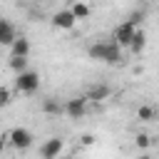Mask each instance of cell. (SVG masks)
Listing matches in <instances>:
<instances>
[{
	"mask_svg": "<svg viewBox=\"0 0 159 159\" xmlns=\"http://www.w3.org/2000/svg\"><path fill=\"white\" fill-rule=\"evenodd\" d=\"M87 55L89 60H97V62H107V65H117L122 60V47L109 40V42H94L87 47Z\"/></svg>",
	"mask_w": 159,
	"mask_h": 159,
	"instance_id": "obj_1",
	"label": "cell"
},
{
	"mask_svg": "<svg viewBox=\"0 0 159 159\" xmlns=\"http://www.w3.org/2000/svg\"><path fill=\"white\" fill-rule=\"evenodd\" d=\"M15 89L22 94H32L40 89V75L35 70H25L20 75H15Z\"/></svg>",
	"mask_w": 159,
	"mask_h": 159,
	"instance_id": "obj_2",
	"label": "cell"
},
{
	"mask_svg": "<svg viewBox=\"0 0 159 159\" xmlns=\"http://www.w3.org/2000/svg\"><path fill=\"white\" fill-rule=\"evenodd\" d=\"M7 144H10L12 149H17V152L30 149V147H32V134H30V129H25V127L10 129V132H7Z\"/></svg>",
	"mask_w": 159,
	"mask_h": 159,
	"instance_id": "obj_3",
	"label": "cell"
},
{
	"mask_svg": "<svg viewBox=\"0 0 159 159\" xmlns=\"http://www.w3.org/2000/svg\"><path fill=\"white\" fill-rule=\"evenodd\" d=\"M134 32H137V25H132L129 20H124V22H119V25L114 27L112 40H114L119 47H129V42H132V37H134Z\"/></svg>",
	"mask_w": 159,
	"mask_h": 159,
	"instance_id": "obj_4",
	"label": "cell"
},
{
	"mask_svg": "<svg viewBox=\"0 0 159 159\" xmlns=\"http://www.w3.org/2000/svg\"><path fill=\"white\" fill-rule=\"evenodd\" d=\"M62 152H65V139H62V137H50V139L40 147V157H42V159H60Z\"/></svg>",
	"mask_w": 159,
	"mask_h": 159,
	"instance_id": "obj_5",
	"label": "cell"
},
{
	"mask_svg": "<svg viewBox=\"0 0 159 159\" xmlns=\"http://www.w3.org/2000/svg\"><path fill=\"white\" fill-rule=\"evenodd\" d=\"M77 25V17L72 15V10L67 7V10H57L55 15H52V27H57V30H72Z\"/></svg>",
	"mask_w": 159,
	"mask_h": 159,
	"instance_id": "obj_6",
	"label": "cell"
},
{
	"mask_svg": "<svg viewBox=\"0 0 159 159\" xmlns=\"http://www.w3.org/2000/svg\"><path fill=\"white\" fill-rule=\"evenodd\" d=\"M84 112H87V97H72L65 102V114L70 119H80L84 117Z\"/></svg>",
	"mask_w": 159,
	"mask_h": 159,
	"instance_id": "obj_7",
	"label": "cell"
},
{
	"mask_svg": "<svg viewBox=\"0 0 159 159\" xmlns=\"http://www.w3.org/2000/svg\"><path fill=\"white\" fill-rule=\"evenodd\" d=\"M84 97H87V102H97V104L99 102H107L112 97V87L109 84H92Z\"/></svg>",
	"mask_w": 159,
	"mask_h": 159,
	"instance_id": "obj_8",
	"label": "cell"
},
{
	"mask_svg": "<svg viewBox=\"0 0 159 159\" xmlns=\"http://www.w3.org/2000/svg\"><path fill=\"white\" fill-rule=\"evenodd\" d=\"M15 37H17L15 25H12L10 20L0 17V47H10V45L15 42Z\"/></svg>",
	"mask_w": 159,
	"mask_h": 159,
	"instance_id": "obj_9",
	"label": "cell"
},
{
	"mask_svg": "<svg viewBox=\"0 0 159 159\" xmlns=\"http://www.w3.org/2000/svg\"><path fill=\"white\" fill-rule=\"evenodd\" d=\"M144 47H147V35H144V30H139L137 27V32H134V37H132V42H129V52L132 55H142L144 52Z\"/></svg>",
	"mask_w": 159,
	"mask_h": 159,
	"instance_id": "obj_10",
	"label": "cell"
},
{
	"mask_svg": "<svg viewBox=\"0 0 159 159\" xmlns=\"http://www.w3.org/2000/svg\"><path fill=\"white\" fill-rule=\"evenodd\" d=\"M10 52L17 55V57H27V55H30V40H27L25 35H17L15 42L10 45Z\"/></svg>",
	"mask_w": 159,
	"mask_h": 159,
	"instance_id": "obj_11",
	"label": "cell"
},
{
	"mask_svg": "<svg viewBox=\"0 0 159 159\" xmlns=\"http://www.w3.org/2000/svg\"><path fill=\"white\" fill-rule=\"evenodd\" d=\"M70 10H72V15H75L77 20H87V17H89V12H92V7H89V2H87V0H72Z\"/></svg>",
	"mask_w": 159,
	"mask_h": 159,
	"instance_id": "obj_12",
	"label": "cell"
},
{
	"mask_svg": "<svg viewBox=\"0 0 159 159\" xmlns=\"http://www.w3.org/2000/svg\"><path fill=\"white\" fill-rule=\"evenodd\" d=\"M42 112L45 114H50V117H60V114H65V104L60 102V99H45L42 102Z\"/></svg>",
	"mask_w": 159,
	"mask_h": 159,
	"instance_id": "obj_13",
	"label": "cell"
},
{
	"mask_svg": "<svg viewBox=\"0 0 159 159\" xmlns=\"http://www.w3.org/2000/svg\"><path fill=\"white\" fill-rule=\"evenodd\" d=\"M7 67H10L15 75H20V72H25V70H27V57H17V55H12V57H10V62H7Z\"/></svg>",
	"mask_w": 159,
	"mask_h": 159,
	"instance_id": "obj_14",
	"label": "cell"
},
{
	"mask_svg": "<svg viewBox=\"0 0 159 159\" xmlns=\"http://www.w3.org/2000/svg\"><path fill=\"white\" fill-rule=\"evenodd\" d=\"M154 114H157V112H154V107H149V104H142V107L137 109V119H139V122H152Z\"/></svg>",
	"mask_w": 159,
	"mask_h": 159,
	"instance_id": "obj_15",
	"label": "cell"
},
{
	"mask_svg": "<svg viewBox=\"0 0 159 159\" xmlns=\"http://www.w3.org/2000/svg\"><path fill=\"white\" fill-rule=\"evenodd\" d=\"M149 144H152V137H149L147 132H139V134L134 137V147H137V149H147Z\"/></svg>",
	"mask_w": 159,
	"mask_h": 159,
	"instance_id": "obj_16",
	"label": "cell"
},
{
	"mask_svg": "<svg viewBox=\"0 0 159 159\" xmlns=\"http://www.w3.org/2000/svg\"><path fill=\"white\" fill-rule=\"evenodd\" d=\"M12 102V92L7 87H0V107H7Z\"/></svg>",
	"mask_w": 159,
	"mask_h": 159,
	"instance_id": "obj_17",
	"label": "cell"
},
{
	"mask_svg": "<svg viewBox=\"0 0 159 159\" xmlns=\"http://www.w3.org/2000/svg\"><path fill=\"white\" fill-rule=\"evenodd\" d=\"M80 144H82V147H92V144H94V134H89V132L82 134V137H80Z\"/></svg>",
	"mask_w": 159,
	"mask_h": 159,
	"instance_id": "obj_18",
	"label": "cell"
},
{
	"mask_svg": "<svg viewBox=\"0 0 159 159\" xmlns=\"http://www.w3.org/2000/svg\"><path fill=\"white\" fill-rule=\"evenodd\" d=\"M142 17H144V15H142V12H132V15H129V17H127V20H129V22H132V25H137V27H139V25H142Z\"/></svg>",
	"mask_w": 159,
	"mask_h": 159,
	"instance_id": "obj_19",
	"label": "cell"
},
{
	"mask_svg": "<svg viewBox=\"0 0 159 159\" xmlns=\"http://www.w3.org/2000/svg\"><path fill=\"white\" fill-rule=\"evenodd\" d=\"M5 147H7V134H0V154L5 152Z\"/></svg>",
	"mask_w": 159,
	"mask_h": 159,
	"instance_id": "obj_20",
	"label": "cell"
},
{
	"mask_svg": "<svg viewBox=\"0 0 159 159\" xmlns=\"http://www.w3.org/2000/svg\"><path fill=\"white\" fill-rule=\"evenodd\" d=\"M137 159H152V157H149V154H139Z\"/></svg>",
	"mask_w": 159,
	"mask_h": 159,
	"instance_id": "obj_21",
	"label": "cell"
}]
</instances>
